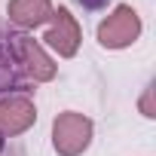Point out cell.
Instances as JSON below:
<instances>
[{"label":"cell","instance_id":"obj_1","mask_svg":"<svg viewBox=\"0 0 156 156\" xmlns=\"http://www.w3.org/2000/svg\"><path fill=\"white\" fill-rule=\"evenodd\" d=\"M95 135V126L86 113L76 110H64L52 119V147L58 156H80L89 150Z\"/></svg>","mask_w":156,"mask_h":156},{"label":"cell","instance_id":"obj_2","mask_svg":"<svg viewBox=\"0 0 156 156\" xmlns=\"http://www.w3.org/2000/svg\"><path fill=\"white\" fill-rule=\"evenodd\" d=\"M141 31H144V25H141L138 9H132L129 3H119L98 25V43L104 49H126V46H132L141 37Z\"/></svg>","mask_w":156,"mask_h":156},{"label":"cell","instance_id":"obj_3","mask_svg":"<svg viewBox=\"0 0 156 156\" xmlns=\"http://www.w3.org/2000/svg\"><path fill=\"white\" fill-rule=\"evenodd\" d=\"M9 37H12L19 64H22V70H25V76H28L31 83H49V80H55L58 67H55V61L46 55V49L34 37H28L22 31H9Z\"/></svg>","mask_w":156,"mask_h":156},{"label":"cell","instance_id":"obj_4","mask_svg":"<svg viewBox=\"0 0 156 156\" xmlns=\"http://www.w3.org/2000/svg\"><path fill=\"white\" fill-rule=\"evenodd\" d=\"M49 31L43 34V43L58 55V58H73L76 49H80V40H83V31H80V22L70 16L67 6H58L52 9V19H49Z\"/></svg>","mask_w":156,"mask_h":156},{"label":"cell","instance_id":"obj_5","mask_svg":"<svg viewBox=\"0 0 156 156\" xmlns=\"http://www.w3.org/2000/svg\"><path fill=\"white\" fill-rule=\"evenodd\" d=\"M31 80L25 76L12 37L9 34H0V98H9V95H28L31 92Z\"/></svg>","mask_w":156,"mask_h":156},{"label":"cell","instance_id":"obj_6","mask_svg":"<svg viewBox=\"0 0 156 156\" xmlns=\"http://www.w3.org/2000/svg\"><path fill=\"white\" fill-rule=\"evenodd\" d=\"M34 122H37V107L28 95L0 98V135H6V138L25 135Z\"/></svg>","mask_w":156,"mask_h":156},{"label":"cell","instance_id":"obj_7","mask_svg":"<svg viewBox=\"0 0 156 156\" xmlns=\"http://www.w3.org/2000/svg\"><path fill=\"white\" fill-rule=\"evenodd\" d=\"M52 0H9L6 6V16H9V25H16L22 34L25 31H34L40 25H46L52 19Z\"/></svg>","mask_w":156,"mask_h":156},{"label":"cell","instance_id":"obj_8","mask_svg":"<svg viewBox=\"0 0 156 156\" xmlns=\"http://www.w3.org/2000/svg\"><path fill=\"white\" fill-rule=\"evenodd\" d=\"M153 89H156V86L150 83V86L144 89V95H141V101H138V107H141V113H144L147 119H153V116H156V107H153Z\"/></svg>","mask_w":156,"mask_h":156},{"label":"cell","instance_id":"obj_9","mask_svg":"<svg viewBox=\"0 0 156 156\" xmlns=\"http://www.w3.org/2000/svg\"><path fill=\"white\" fill-rule=\"evenodd\" d=\"M76 3H80L83 9H89V12H98V9H104L110 0H76Z\"/></svg>","mask_w":156,"mask_h":156},{"label":"cell","instance_id":"obj_10","mask_svg":"<svg viewBox=\"0 0 156 156\" xmlns=\"http://www.w3.org/2000/svg\"><path fill=\"white\" fill-rule=\"evenodd\" d=\"M0 156H9V138L0 135Z\"/></svg>","mask_w":156,"mask_h":156}]
</instances>
